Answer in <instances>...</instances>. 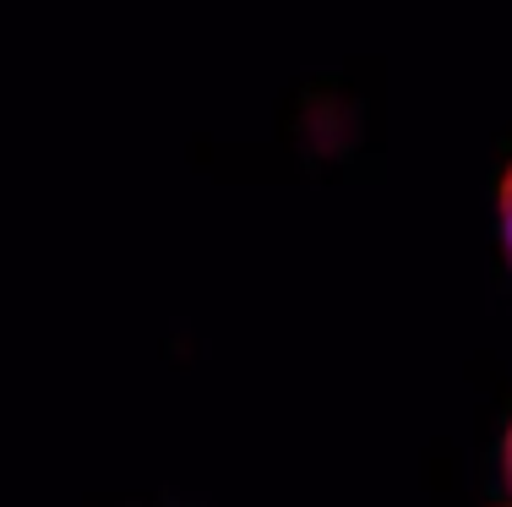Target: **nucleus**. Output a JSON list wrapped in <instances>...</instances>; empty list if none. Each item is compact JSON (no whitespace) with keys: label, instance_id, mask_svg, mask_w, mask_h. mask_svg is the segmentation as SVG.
I'll list each match as a JSON object with an SVG mask.
<instances>
[{"label":"nucleus","instance_id":"1","mask_svg":"<svg viewBox=\"0 0 512 507\" xmlns=\"http://www.w3.org/2000/svg\"><path fill=\"white\" fill-rule=\"evenodd\" d=\"M502 235H507V251H512V169L502 180Z\"/></svg>","mask_w":512,"mask_h":507},{"label":"nucleus","instance_id":"2","mask_svg":"<svg viewBox=\"0 0 512 507\" xmlns=\"http://www.w3.org/2000/svg\"><path fill=\"white\" fill-rule=\"evenodd\" d=\"M507 491H512V437H507Z\"/></svg>","mask_w":512,"mask_h":507}]
</instances>
